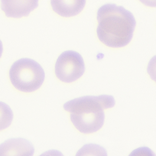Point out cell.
<instances>
[{
  "mask_svg": "<svg viewBox=\"0 0 156 156\" xmlns=\"http://www.w3.org/2000/svg\"><path fill=\"white\" fill-rule=\"evenodd\" d=\"M85 71L83 58L79 53L69 50L57 59L55 72L58 79L66 83L74 82L81 77Z\"/></svg>",
  "mask_w": 156,
  "mask_h": 156,
  "instance_id": "4",
  "label": "cell"
},
{
  "mask_svg": "<svg viewBox=\"0 0 156 156\" xmlns=\"http://www.w3.org/2000/svg\"><path fill=\"white\" fill-rule=\"evenodd\" d=\"M34 148L24 138H13L5 141L0 147V156H33Z\"/></svg>",
  "mask_w": 156,
  "mask_h": 156,
  "instance_id": "5",
  "label": "cell"
},
{
  "mask_svg": "<svg viewBox=\"0 0 156 156\" xmlns=\"http://www.w3.org/2000/svg\"><path fill=\"white\" fill-rule=\"evenodd\" d=\"M2 8L8 17L20 18L28 15L38 5V1L3 0Z\"/></svg>",
  "mask_w": 156,
  "mask_h": 156,
  "instance_id": "6",
  "label": "cell"
},
{
  "mask_svg": "<svg viewBox=\"0 0 156 156\" xmlns=\"http://www.w3.org/2000/svg\"><path fill=\"white\" fill-rule=\"evenodd\" d=\"M75 156H107L105 149L96 144L85 145L78 151Z\"/></svg>",
  "mask_w": 156,
  "mask_h": 156,
  "instance_id": "8",
  "label": "cell"
},
{
  "mask_svg": "<svg viewBox=\"0 0 156 156\" xmlns=\"http://www.w3.org/2000/svg\"><path fill=\"white\" fill-rule=\"evenodd\" d=\"M115 105L111 95L86 96L69 101L64 104V110L70 113L72 124L80 133L89 134L96 133L104 123V111Z\"/></svg>",
  "mask_w": 156,
  "mask_h": 156,
  "instance_id": "2",
  "label": "cell"
},
{
  "mask_svg": "<svg viewBox=\"0 0 156 156\" xmlns=\"http://www.w3.org/2000/svg\"><path fill=\"white\" fill-rule=\"evenodd\" d=\"M9 76L13 86L25 93L32 92L39 89L45 77V72L40 65L27 58L14 63L9 70Z\"/></svg>",
  "mask_w": 156,
  "mask_h": 156,
  "instance_id": "3",
  "label": "cell"
},
{
  "mask_svg": "<svg viewBox=\"0 0 156 156\" xmlns=\"http://www.w3.org/2000/svg\"><path fill=\"white\" fill-rule=\"evenodd\" d=\"M86 4L83 0H53L51 5L53 11L63 17H71L78 14L82 12Z\"/></svg>",
  "mask_w": 156,
  "mask_h": 156,
  "instance_id": "7",
  "label": "cell"
},
{
  "mask_svg": "<svg viewBox=\"0 0 156 156\" xmlns=\"http://www.w3.org/2000/svg\"><path fill=\"white\" fill-rule=\"evenodd\" d=\"M39 156H64L63 154L57 150H51L43 153Z\"/></svg>",
  "mask_w": 156,
  "mask_h": 156,
  "instance_id": "11",
  "label": "cell"
},
{
  "mask_svg": "<svg viewBox=\"0 0 156 156\" xmlns=\"http://www.w3.org/2000/svg\"><path fill=\"white\" fill-rule=\"evenodd\" d=\"M97 34L99 40L113 48L129 44L133 36L136 20L132 14L122 6L104 5L97 12Z\"/></svg>",
  "mask_w": 156,
  "mask_h": 156,
  "instance_id": "1",
  "label": "cell"
},
{
  "mask_svg": "<svg viewBox=\"0 0 156 156\" xmlns=\"http://www.w3.org/2000/svg\"><path fill=\"white\" fill-rule=\"evenodd\" d=\"M147 72L151 79L156 83V55L149 61L147 66Z\"/></svg>",
  "mask_w": 156,
  "mask_h": 156,
  "instance_id": "10",
  "label": "cell"
},
{
  "mask_svg": "<svg viewBox=\"0 0 156 156\" xmlns=\"http://www.w3.org/2000/svg\"><path fill=\"white\" fill-rule=\"evenodd\" d=\"M129 156H156L155 154L147 147H141L133 151Z\"/></svg>",
  "mask_w": 156,
  "mask_h": 156,
  "instance_id": "9",
  "label": "cell"
}]
</instances>
